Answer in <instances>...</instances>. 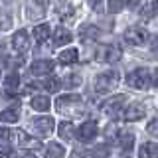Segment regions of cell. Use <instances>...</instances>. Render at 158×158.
<instances>
[{
    "label": "cell",
    "instance_id": "cell-16",
    "mask_svg": "<svg viewBox=\"0 0 158 158\" xmlns=\"http://www.w3.org/2000/svg\"><path fill=\"white\" fill-rule=\"evenodd\" d=\"M18 142H20V146H24V148H40L42 146V142H40L38 138L26 135V131H18Z\"/></svg>",
    "mask_w": 158,
    "mask_h": 158
},
{
    "label": "cell",
    "instance_id": "cell-33",
    "mask_svg": "<svg viewBox=\"0 0 158 158\" xmlns=\"http://www.w3.org/2000/svg\"><path fill=\"white\" fill-rule=\"evenodd\" d=\"M0 158H16V152L12 148H2L0 150Z\"/></svg>",
    "mask_w": 158,
    "mask_h": 158
},
{
    "label": "cell",
    "instance_id": "cell-30",
    "mask_svg": "<svg viewBox=\"0 0 158 158\" xmlns=\"http://www.w3.org/2000/svg\"><path fill=\"white\" fill-rule=\"evenodd\" d=\"M146 132H148L150 136L158 138V117H156V118H152V121L148 123V127H146Z\"/></svg>",
    "mask_w": 158,
    "mask_h": 158
},
{
    "label": "cell",
    "instance_id": "cell-23",
    "mask_svg": "<svg viewBox=\"0 0 158 158\" xmlns=\"http://www.w3.org/2000/svg\"><path fill=\"white\" fill-rule=\"evenodd\" d=\"M34 38H36L40 44L46 42V40L49 38V26L48 24H40V26L34 28Z\"/></svg>",
    "mask_w": 158,
    "mask_h": 158
},
{
    "label": "cell",
    "instance_id": "cell-24",
    "mask_svg": "<svg viewBox=\"0 0 158 158\" xmlns=\"http://www.w3.org/2000/svg\"><path fill=\"white\" fill-rule=\"evenodd\" d=\"M73 131H75V128H73L71 123H61V125H59V131H57V132H59V136H61L63 140H71L73 135H75Z\"/></svg>",
    "mask_w": 158,
    "mask_h": 158
},
{
    "label": "cell",
    "instance_id": "cell-26",
    "mask_svg": "<svg viewBox=\"0 0 158 158\" xmlns=\"http://www.w3.org/2000/svg\"><path fill=\"white\" fill-rule=\"evenodd\" d=\"M57 14L61 16V20H65V22H69V20H73V14H75V10L71 8V4H63L61 8L57 6Z\"/></svg>",
    "mask_w": 158,
    "mask_h": 158
},
{
    "label": "cell",
    "instance_id": "cell-22",
    "mask_svg": "<svg viewBox=\"0 0 158 158\" xmlns=\"http://www.w3.org/2000/svg\"><path fill=\"white\" fill-rule=\"evenodd\" d=\"M32 109H36V111H48L49 109V99L46 95H36L32 99Z\"/></svg>",
    "mask_w": 158,
    "mask_h": 158
},
{
    "label": "cell",
    "instance_id": "cell-27",
    "mask_svg": "<svg viewBox=\"0 0 158 158\" xmlns=\"http://www.w3.org/2000/svg\"><path fill=\"white\" fill-rule=\"evenodd\" d=\"M125 4H127V0H107V10L111 14H117L125 8Z\"/></svg>",
    "mask_w": 158,
    "mask_h": 158
},
{
    "label": "cell",
    "instance_id": "cell-3",
    "mask_svg": "<svg viewBox=\"0 0 158 158\" xmlns=\"http://www.w3.org/2000/svg\"><path fill=\"white\" fill-rule=\"evenodd\" d=\"M117 83H118V73L117 71L101 73V75L95 79V91L97 93H109L117 87Z\"/></svg>",
    "mask_w": 158,
    "mask_h": 158
},
{
    "label": "cell",
    "instance_id": "cell-1",
    "mask_svg": "<svg viewBox=\"0 0 158 158\" xmlns=\"http://www.w3.org/2000/svg\"><path fill=\"white\" fill-rule=\"evenodd\" d=\"M56 109L67 117H81L85 113V103L79 95H61L56 101Z\"/></svg>",
    "mask_w": 158,
    "mask_h": 158
},
{
    "label": "cell",
    "instance_id": "cell-25",
    "mask_svg": "<svg viewBox=\"0 0 158 158\" xmlns=\"http://www.w3.org/2000/svg\"><path fill=\"white\" fill-rule=\"evenodd\" d=\"M61 85L67 87V89H75V87L81 85V75H73V73H69V75L61 81Z\"/></svg>",
    "mask_w": 158,
    "mask_h": 158
},
{
    "label": "cell",
    "instance_id": "cell-4",
    "mask_svg": "<svg viewBox=\"0 0 158 158\" xmlns=\"http://www.w3.org/2000/svg\"><path fill=\"white\" fill-rule=\"evenodd\" d=\"M123 57V52L117 46H99L95 52V59L101 63H117Z\"/></svg>",
    "mask_w": 158,
    "mask_h": 158
},
{
    "label": "cell",
    "instance_id": "cell-37",
    "mask_svg": "<svg viewBox=\"0 0 158 158\" xmlns=\"http://www.w3.org/2000/svg\"><path fill=\"white\" fill-rule=\"evenodd\" d=\"M152 85L158 87V69H154V71H152Z\"/></svg>",
    "mask_w": 158,
    "mask_h": 158
},
{
    "label": "cell",
    "instance_id": "cell-15",
    "mask_svg": "<svg viewBox=\"0 0 158 158\" xmlns=\"http://www.w3.org/2000/svg\"><path fill=\"white\" fill-rule=\"evenodd\" d=\"M18 87H20V75L16 71L8 73L6 79H4V89H6V93L8 95H14V93L18 91Z\"/></svg>",
    "mask_w": 158,
    "mask_h": 158
},
{
    "label": "cell",
    "instance_id": "cell-7",
    "mask_svg": "<svg viewBox=\"0 0 158 158\" xmlns=\"http://www.w3.org/2000/svg\"><path fill=\"white\" fill-rule=\"evenodd\" d=\"M148 40V32L144 28H128L125 32V42L131 46H142Z\"/></svg>",
    "mask_w": 158,
    "mask_h": 158
},
{
    "label": "cell",
    "instance_id": "cell-19",
    "mask_svg": "<svg viewBox=\"0 0 158 158\" xmlns=\"http://www.w3.org/2000/svg\"><path fill=\"white\" fill-rule=\"evenodd\" d=\"M79 36H81L83 42H91V40H97L99 38V28L97 26H91V24H85L79 30Z\"/></svg>",
    "mask_w": 158,
    "mask_h": 158
},
{
    "label": "cell",
    "instance_id": "cell-35",
    "mask_svg": "<svg viewBox=\"0 0 158 158\" xmlns=\"http://www.w3.org/2000/svg\"><path fill=\"white\" fill-rule=\"evenodd\" d=\"M150 52H152V56L158 57V36L152 40V44H150Z\"/></svg>",
    "mask_w": 158,
    "mask_h": 158
},
{
    "label": "cell",
    "instance_id": "cell-6",
    "mask_svg": "<svg viewBox=\"0 0 158 158\" xmlns=\"http://www.w3.org/2000/svg\"><path fill=\"white\" fill-rule=\"evenodd\" d=\"M48 8V0H26V14L32 20H40Z\"/></svg>",
    "mask_w": 158,
    "mask_h": 158
},
{
    "label": "cell",
    "instance_id": "cell-20",
    "mask_svg": "<svg viewBox=\"0 0 158 158\" xmlns=\"http://www.w3.org/2000/svg\"><path fill=\"white\" fill-rule=\"evenodd\" d=\"M65 156V148L57 142H49L46 146V158H63Z\"/></svg>",
    "mask_w": 158,
    "mask_h": 158
},
{
    "label": "cell",
    "instance_id": "cell-36",
    "mask_svg": "<svg viewBox=\"0 0 158 158\" xmlns=\"http://www.w3.org/2000/svg\"><path fill=\"white\" fill-rule=\"evenodd\" d=\"M95 154H97L99 158H105V156H107V150H105V148H97Z\"/></svg>",
    "mask_w": 158,
    "mask_h": 158
},
{
    "label": "cell",
    "instance_id": "cell-31",
    "mask_svg": "<svg viewBox=\"0 0 158 158\" xmlns=\"http://www.w3.org/2000/svg\"><path fill=\"white\" fill-rule=\"evenodd\" d=\"M142 14H144L146 18H152V16H156V14H158V4H156V2H152L148 8H142Z\"/></svg>",
    "mask_w": 158,
    "mask_h": 158
},
{
    "label": "cell",
    "instance_id": "cell-13",
    "mask_svg": "<svg viewBox=\"0 0 158 158\" xmlns=\"http://www.w3.org/2000/svg\"><path fill=\"white\" fill-rule=\"evenodd\" d=\"M18 118H20V105L18 103L6 107L2 113H0V121L2 123H18Z\"/></svg>",
    "mask_w": 158,
    "mask_h": 158
},
{
    "label": "cell",
    "instance_id": "cell-34",
    "mask_svg": "<svg viewBox=\"0 0 158 158\" xmlns=\"http://www.w3.org/2000/svg\"><path fill=\"white\" fill-rule=\"evenodd\" d=\"M87 4H89V8H93V10H101L103 0H87Z\"/></svg>",
    "mask_w": 158,
    "mask_h": 158
},
{
    "label": "cell",
    "instance_id": "cell-12",
    "mask_svg": "<svg viewBox=\"0 0 158 158\" xmlns=\"http://www.w3.org/2000/svg\"><path fill=\"white\" fill-rule=\"evenodd\" d=\"M32 125L42 136H48L49 132L53 131V118L52 117H38V118H34Z\"/></svg>",
    "mask_w": 158,
    "mask_h": 158
},
{
    "label": "cell",
    "instance_id": "cell-9",
    "mask_svg": "<svg viewBox=\"0 0 158 158\" xmlns=\"http://www.w3.org/2000/svg\"><path fill=\"white\" fill-rule=\"evenodd\" d=\"M144 115H146V109H144V105H142V103H132V105H128V107L125 109V113H123L125 121H128V123L140 121Z\"/></svg>",
    "mask_w": 158,
    "mask_h": 158
},
{
    "label": "cell",
    "instance_id": "cell-8",
    "mask_svg": "<svg viewBox=\"0 0 158 158\" xmlns=\"http://www.w3.org/2000/svg\"><path fill=\"white\" fill-rule=\"evenodd\" d=\"M95 135H97V123H95V121L83 123V125L75 131V136H77L81 142H91L93 138H95Z\"/></svg>",
    "mask_w": 158,
    "mask_h": 158
},
{
    "label": "cell",
    "instance_id": "cell-38",
    "mask_svg": "<svg viewBox=\"0 0 158 158\" xmlns=\"http://www.w3.org/2000/svg\"><path fill=\"white\" fill-rule=\"evenodd\" d=\"M20 158H36V154H32V152H28V154H24V156H20Z\"/></svg>",
    "mask_w": 158,
    "mask_h": 158
},
{
    "label": "cell",
    "instance_id": "cell-21",
    "mask_svg": "<svg viewBox=\"0 0 158 158\" xmlns=\"http://www.w3.org/2000/svg\"><path fill=\"white\" fill-rule=\"evenodd\" d=\"M77 61V49H63V52H59V63L61 65H71V63Z\"/></svg>",
    "mask_w": 158,
    "mask_h": 158
},
{
    "label": "cell",
    "instance_id": "cell-18",
    "mask_svg": "<svg viewBox=\"0 0 158 158\" xmlns=\"http://www.w3.org/2000/svg\"><path fill=\"white\" fill-rule=\"evenodd\" d=\"M117 142H118V146H121V148H125V150H131L132 144H135V135H132V132H128V131H118Z\"/></svg>",
    "mask_w": 158,
    "mask_h": 158
},
{
    "label": "cell",
    "instance_id": "cell-2",
    "mask_svg": "<svg viewBox=\"0 0 158 158\" xmlns=\"http://www.w3.org/2000/svg\"><path fill=\"white\" fill-rule=\"evenodd\" d=\"M127 95H115L111 99H107L105 105H103V113H105V117L109 118H118L123 115V107H125L127 103Z\"/></svg>",
    "mask_w": 158,
    "mask_h": 158
},
{
    "label": "cell",
    "instance_id": "cell-17",
    "mask_svg": "<svg viewBox=\"0 0 158 158\" xmlns=\"http://www.w3.org/2000/svg\"><path fill=\"white\" fill-rule=\"evenodd\" d=\"M138 158H158V144L156 142H144L138 148Z\"/></svg>",
    "mask_w": 158,
    "mask_h": 158
},
{
    "label": "cell",
    "instance_id": "cell-10",
    "mask_svg": "<svg viewBox=\"0 0 158 158\" xmlns=\"http://www.w3.org/2000/svg\"><path fill=\"white\" fill-rule=\"evenodd\" d=\"M12 48L16 49L18 53H24V52L30 49V38H28L26 30H18V32L12 36Z\"/></svg>",
    "mask_w": 158,
    "mask_h": 158
},
{
    "label": "cell",
    "instance_id": "cell-14",
    "mask_svg": "<svg viewBox=\"0 0 158 158\" xmlns=\"http://www.w3.org/2000/svg\"><path fill=\"white\" fill-rule=\"evenodd\" d=\"M71 40H73V34L63 26H59L56 30V34H53V44H56V46H67Z\"/></svg>",
    "mask_w": 158,
    "mask_h": 158
},
{
    "label": "cell",
    "instance_id": "cell-5",
    "mask_svg": "<svg viewBox=\"0 0 158 158\" xmlns=\"http://www.w3.org/2000/svg\"><path fill=\"white\" fill-rule=\"evenodd\" d=\"M127 83L132 89H146L148 83H150V73H148L144 67H138V69H135V71H131L127 75Z\"/></svg>",
    "mask_w": 158,
    "mask_h": 158
},
{
    "label": "cell",
    "instance_id": "cell-28",
    "mask_svg": "<svg viewBox=\"0 0 158 158\" xmlns=\"http://www.w3.org/2000/svg\"><path fill=\"white\" fill-rule=\"evenodd\" d=\"M44 87H46V91H49V93H56V91H59V87H61V81H59V77H49L48 81H44Z\"/></svg>",
    "mask_w": 158,
    "mask_h": 158
},
{
    "label": "cell",
    "instance_id": "cell-29",
    "mask_svg": "<svg viewBox=\"0 0 158 158\" xmlns=\"http://www.w3.org/2000/svg\"><path fill=\"white\" fill-rule=\"evenodd\" d=\"M10 138H12V131L2 127V128H0V150L10 144Z\"/></svg>",
    "mask_w": 158,
    "mask_h": 158
},
{
    "label": "cell",
    "instance_id": "cell-32",
    "mask_svg": "<svg viewBox=\"0 0 158 158\" xmlns=\"http://www.w3.org/2000/svg\"><path fill=\"white\" fill-rule=\"evenodd\" d=\"M128 2V8L132 10H142L144 8V0H127Z\"/></svg>",
    "mask_w": 158,
    "mask_h": 158
},
{
    "label": "cell",
    "instance_id": "cell-11",
    "mask_svg": "<svg viewBox=\"0 0 158 158\" xmlns=\"http://www.w3.org/2000/svg\"><path fill=\"white\" fill-rule=\"evenodd\" d=\"M30 71H32L34 75H38V77H42V75H49V73L53 71V61H49V59H38V61H34V63H32Z\"/></svg>",
    "mask_w": 158,
    "mask_h": 158
}]
</instances>
